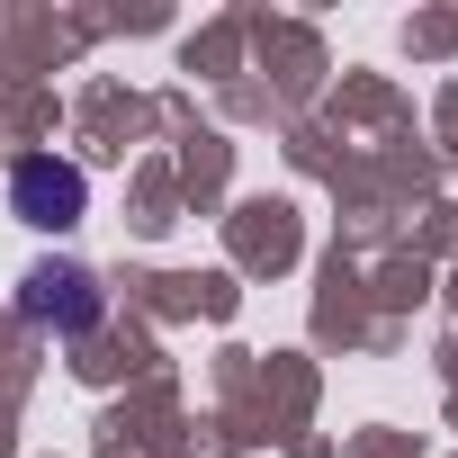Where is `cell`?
I'll return each mask as SVG.
<instances>
[{
    "label": "cell",
    "instance_id": "6da1fadb",
    "mask_svg": "<svg viewBox=\"0 0 458 458\" xmlns=\"http://www.w3.org/2000/svg\"><path fill=\"white\" fill-rule=\"evenodd\" d=\"M19 315H28L37 333H90V324L108 315V297H99V279H90L81 261H37V270L19 279Z\"/></svg>",
    "mask_w": 458,
    "mask_h": 458
},
{
    "label": "cell",
    "instance_id": "7a4b0ae2",
    "mask_svg": "<svg viewBox=\"0 0 458 458\" xmlns=\"http://www.w3.org/2000/svg\"><path fill=\"white\" fill-rule=\"evenodd\" d=\"M81 198H90V180H81L72 162H55V153H28V162L10 171V207H19L28 225H46V234H64V225L81 216Z\"/></svg>",
    "mask_w": 458,
    "mask_h": 458
}]
</instances>
